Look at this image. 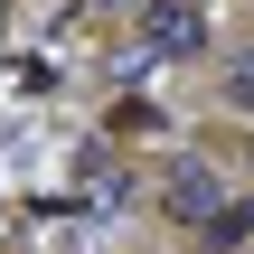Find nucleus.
Returning a JSON list of instances; mask_svg holds the SVG:
<instances>
[{
  "instance_id": "f257e3e1",
  "label": "nucleus",
  "mask_w": 254,
  "mask_h": 254,
  "mask_svg": "<svg viewBox=\"0 0 254 254\" xmlns=\"http://www.w3.org/2000/svg\"><path fill=\"white\" fill-rule=\"evenodd\" d=\"M226 198H236V189H226V170H217L207 151H170V160H160V217H170L179 236H198Z\"/></svg>"
},
{
  "instance_id": "f03ea898",
  "label": "nucleus",
  "mask_w": 254,
  "mask_h": 254,
  "mask_svg": "<svg viewBox=\"0 0 254 254\" xmlns=\"http://www.w3.org/2000/svg\"><path fill=\"white\" fill-rule=\"evenodd\" d=\"M132 38H141L151 66H179V57H207L217 19H207V0H141L132 9Z\"/></svg>"
},
{
  "instance_id": "7ed1b4c3",
  "label": "nucleus",
  "mask_w": 254,
  "mask_h": 254,
  "mask_svg": "<svg viewBox=\"0 0 254 254\" xmlns=\"http://www.w3.org/2000/svg\"><path fill=\"white\" fill-rule=\"evenodd\" d=\"M75 189H85V207H104V217H113V207L132 198V170H123L113 151H85V160H75Z\"/></svg>"
},
{
  "instance_id": "20e7f679",
  "label": "nucleus",
  "mask_w": 254,
  "mask_h": 254,
  "mask_svg": "<svg viewBox=\"0 0 254 254\" xmlns=\"http://www.w3.org/2000/svg\"><path fill=\"white\" fill-rule=\"evenodd\" d=\"M217 94H226V113H245V123H254V57L226 66V85H217Z\"/></svg>"
},
{
  "instance_id": "39448f33",
  "label": "nucleus",
  "mask_w": 254,
  "mask_h": 254,
  "mask_svg": "<svg viewBox=\"0 0 254 254\" xmlns=\"http://www.w3.org/2000/svg\"><path fill=\"white\" fill-rule=\"evenodd\" d=\"M236 236H245V245H254V198H236Z\"/></svg>"
}]
</instances>
